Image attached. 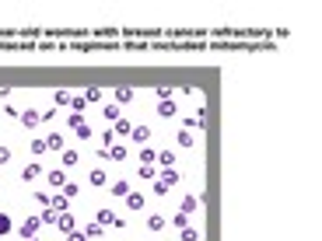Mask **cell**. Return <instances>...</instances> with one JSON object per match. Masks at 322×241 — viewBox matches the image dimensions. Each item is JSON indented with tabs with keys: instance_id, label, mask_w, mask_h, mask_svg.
<instances>
[{
	"instance_id": "obj_14",
	"label": "cell",
	"mask_w": 322,
	"mask_h": 241,
	"mask_svg": "<svg viewBox=\"0 0 322 241\" xmlns=\"http://www.w3.org/2000/svg\"><path fill=\"white\" fill-rule=\"evenodd\" d=\"M39 175H42V168H39L35 161H32V165H25V168H21V182H35Z\"/></svg>"
},
{
	"instance_id": "obj_17",
	"label": "cell",
	"mask_w": 322,
	"mask_h": 241,
	"mask_svg": "<svg viewBox=\"0 0 322 241\" xmlns=\"http://www.w3.org/2000/svg\"><path fill=\"white\" fill-rule=\"evenodd\" d=\"M154 161H158V150H154L151 143H144V147H140V165H154Z\"/></svg>"
},
{
	"instance_id": "obj_19",
	"label": "cell",
	"mask_w": 322,
	"mask_h": 241,
	"mask_svg": "<svg viewBox=\"0 0 322 241\" xmlns=\"http://www.w3.org/2000/svg\"><path fill=\"white\" fill-rule=\"evenodd\" d=\"M60 161H63V168H74V165H77V161H80V154H77V150H70V147H67V150H63V154H60Z\"/></svg>"
},
{
	"instance_id": "obj_3",
	"label": "cell",
	"mask_w": 322,
	"mask_h": 241,
	"mask_svg": "<svg viewBox=\"0 0 322 241\" xmlns=\"http://www.w3.org/2000/svg\"><path fill=\"white\" fill-rule=\"evenodd\" d=\"M88 185L91 189H109V175L102 168H95V172H88Z\"/></svg>"
},
{
	"instance_id": "obj_22",
	"label": "cell",
	"mask_w": 322,
	"mask_h": 241,
	"mask_svg": "<svg viewBox=\"0 0 322 241\" xmlns=\"http://www.w3.org/2000/svg\"><path fill=\"white\" fill-rule=\"evenodd\" d=\"M130 130H133V123H126V119L112 123V133H116V137H130Z\"/></svg>"
},
{
	"instance_id": "obj_15",
	"label": "cell",
	"mask_w": 322,
	"mask_h": 241,
	"mask_svg": "<svg viewBox=\"0 0 322 241\" xmlns=\"http://www.w3.org/2000/svg\"><path fill=\"white\" fill-rule=\"evenodd\" d=\"M95 224H102V227H116V213H112V210H98V213H95Z\"/></svg>"
},
{
	"instance_id": "obj_18",
	"label": "cell",
	"mask_w": 322,
	"mask_h": 241,
	"mask_svg": "<svg viewBox=\"0 0 322 241\" xmlns=\"http://www.w3.org/2000/svg\"><path fill=\"white\" fill-rule=\"evenodd\" d=\"M175 143H179V147H196V133H189V130H179Z\"/></svg>"
},
{
	"instance_id": "obj_12",
	"label": "cell",
	"mask_w": 322,
	"mask_h": 241,
	"mask_svg": "<svg viewBox=\"0 0 322 241\" xmlns=\"http://www.w3.org/2000/svg\"><path fill=\"white\" fill-rule=\"evenodd\" d=\"M144 203H147V199H144V192H137V189L126 196V210H144Z\"/></svg>"
},
{
	"instance_id": "obj_7",
	"label": "cell",
	"mask_w": 322,
	"mask_h": 241,
	"mask_svg": "<svg viewBox=\"0 0 322 241\" xmlns=\"http://www.w3.org/2000/svg\"><path fill=\"white\" fill-rule=\"evenodd\" d=\"M56 227H60L63 234H70V231H77V217H74V213H60V217H56Z\"/></svg>"
},
{
	"instance_id": "obj_38",
	"label": "cell",
	"mask_w": 322,
	"mask_h": 241,
	"mask_svg": "<svg viewBox=\"0 0 322 241\" xmlns=\"http://www.w3.org/2000/svg\"><path fill=\"white\" fill-rule=\"evenodd\" d=\"M11 165V147H0V168Z\"/></svg>"
},
{
	"instance_id": "obj_20",
	"label": "cell",
	"mask_w": 322,
	"mask_h": 241,
	"mask_svg": "<svg viewBox=\"0 0 322 241\" xmlns=\"http://www.w3.org/2000/svg\"><path fill=\"white\" fill-rule=\"evenodd\" d=\"M165 224H168V220L161 217V213H151V217H147V231H165Z\"/></svg>"
},
{
	"instance_id": "obj_4",
	"label": "cell",
	"mask_w": 322,
	"mask_h": 241,
	"mask_svg": "<svg viewBox=\"0 0 322 241\" xmlns=\"http://www.w3.org/2000/svg\"><path fill=\"white\" fill-rule=\"evenodd\" d=\"M158 115H161V119H175V115H179V105H175L172 98H165V102H158Z\"/></svg>"
},
{
	"instance_id": "obj_1",
	"label": "cell",
	"mask_w": 322,
	"mask_h": 241,
	"mask_svg": "<svg viewBox=\"0 0 322 241\" xmlns=\"http://www.w3.org/2000/svg\"><path fill=\"white\" fill-rule=\"evenodd\" d=\"M39 227H42V220H39V217H25V224H21V227H14V231H18V238H35V234H39Z\"/></svg>"
},
{
	"instance_id": "obj_5",
	"label": "cell",
	"mask_w": 322,
	"mask_h": 241,
	"mask_svg": "<svg viewBox=\"0 0 322 241\" xmlns=\"http://www.w3.org/2000/svg\"><path fill=\"white\" fill-rule=\"evenodd\" d=\"M130 140L144 147V143L151 140V126H144V123H140V126H133V130H130Z\"/></svg>"
},
{
	"instance_id": "obj_8",
	"label": "cell",
	"mask_w": 322,
	"mask_h": 241,
	"mask_svg": "<svg viewBox=\"0 0 322 241\" xmlns=\"http://www.w3.org/2000/svg\"><path fill=\"white\" fill-rule=\"evenodd\" d=\"M109 189H112V196H123V199L133 192V185H130L126 178H116V182H109Z\"/></svg>"
},
{
	"instance_id": "obj_39",
	"label": "cell",
	"mask_w": 322,
	"mask_h": 241,
	"mask_svg": "<svg viewBox=\"0 0 322 241\" xmlns=\"http://www.w3.org/2000/svg\"><path fill=\"white\" fill-rule=\"evenodd\" d=\"M35 203L46 210V207H49V192H35Z\"/></svg>"
},
{
	"instance_id": "obj_33",
	"label": "cell",
	"mask_w": 322,
	"mask_h": 241,
	"mask_svg": "<svg viewBox=\"0 0 322 241\" xmlns=\"http://www.w3.org/2000/svg\"><path fill=\"white\" fill-rule=\"evenodd\" d=\"M70 98H74V95H70V91H63V88H60V91H53V102H56V105H70Z\"/></svg>"
},
{
	"instance_id": "obj_21",
	"label": "cell",
	"mask_w": 322,
	"mask_h": 241,
	"mask_svg": "<svg viewBox=\"0 0 322 241\" xmlns=\"http://www.w3.org/2000/svg\"><path fill=\"white\" fill-rule=\"evenodd\" d=\"M67 126H70V130L77 133L80 126H88V119H84V115H77V112H70V115H67Z\"/></svg>"
},
{
	"instance_id": "obj_43",
	"label": "cell",
	"mask_w": 322,
	"mask_h": 241,
	"mask_svg": "<svg viewBox=\"0 0 322 241\" xmlns=\"http://www.w3.org/2000/svg\"><path fill=\"white\" fill-rule=\"evenodd\" d=\"M102 140H105V147H112V143H116V133H112V130H105V133H102Z\"/></svg>"
},
{
	"instance_id": "obj_34",
	"label": "cell",
	"mask_w": 322,
	"mask_h": 241,
	"mask_svg": "<svg viewBox=\"0 0 322 241\" xmlns=\"http://www.w3.org/2000/svg\"><path fill=\"white\" fill-rule=\"evenodd\" d=\"M137 175H140V178H151V182H154V178H158V168H154V165H140V172H137Z\"/></svg>"
},
{
	"instance_id": "obj_25",
	"label": "cell",
	"mask_w": 322,
	"mask_h": 241,
	"mask_svg": "<svg viewBox=\"0 0 322 241\" xmlns=\"http://www.w3.org/2000/svg\"><path fill=\"white\" fill-rule=\"evenodd\" d=\"M102 115L109 119V123H119V119H123V115H119V105H116V102H112V105H105V108H102Z\"/></svg>"
},
{
	"instance_id": "obj_35",
	"label": "cell",
	"mask_w": 322,
	"mask_h": 241,
	"mask_svg": "<svg viewBox=\"0 0 322 241\" xmlns=\"http://www.w3.org/2000/svg\"><path fill=\"white\" fill-rule=\"evenodd\" d=\"M182 241H200V231L189 224V227H182Z\"/></svg>"
},
{
	"instance_id": "obj_27",
	"label": "cell",
	"mask_w": 322,
	"mask_h": 241,
	"mask_svg": "<svg viewBox=\"0 0 322 241\" xmlns=\"http://www.w3.org/2000/svg\"><path fill=\"white\" fill-rule=\"evenodd\" d=\"M102 234H105L102 224H88V227H84V238H88V241H95V238H102Z\"/></svg>"
},
{
	"instance_id": "obj_44",
	"label": "cell",
	"mask_w": 322,
	"mask_h": 241,
	"mask_svg": "<svg viewBox=\"0 0 322 241\" xmlns=\"http://www.w3.org/2000/svg\"><path fill=\"white\" fill-rule=\"evenodd\" d=\"M21 241H39V238H21Z\"/></svg>"
},
{
	"instance_id": "obj_6",
	"label": "cell",
	"mask_w": 322,
	"mask_h": 241,
	"mask_svg": "<svg viewBox=\"0 0 322 241\" xmlns=\"http://www.w3.org/2000/svg\"><path fill=\"white\" fill-rule=\"evenodd\" d=\"M46 182H49L53 189H63V185H67V172H63V168H53V172H46Z\"/></svg>"
},
{
	"instance_id": "obj_42",
	"label": "cell",
	"mask_w": 322,
	"mask_h": 241,
	"mask_svg": "<svg viewBox=\"0 0 322 241\" xmlns=\"http://www.w3.org/2000/svg\"><path fill=\"white\" fill-rule=\"evenodd\" d=\"M67 241H88V238H84V231H70V234H67Z\"/></svg>"
},
{
	"instance_id": "obj_29",
	"label": "cell",
	"mask_w": 322,
	"mask_h": 241,
	"mask_svg": "<svg viewBox=\"0 0 322 241\" xmlns=\"http://www.w3.org/2000/svg\"><path fill=\"white\" fill-rule=\"evenodd\" d=\"M102 95H105L102 88H84V102H88V105H91V102H102Z\"/></svg>"
},
{
	"instance_id": "obj_24",
	"label": "cell",
	"mask_w": 322,
	"mask_h": 241,
	"mask_svg": "<svg viewBox=\"0 0 322 241\" xmlns=\"http://www.w3.org/2000/svg\"><path fill=\"white\" fill-rule=\"evenodd\" d=\"M196 207H200V196H186L179 210H182V213H196Z\"/></svg>"
},
{
	"instance_id": "obj_26",
	"label": "cell",
	"mask_w": 322,
	"mask_h": 241,
	"mask_svg": "<svg viewBox=\"0 0 322 241\" xmlns=\"http://www.w3.org/2000/svg\"><path fill=\"white\" fill-rule=\"evenodd\" d=\"M60 192H63V196H67V199H77V196H80V185H77V182H70V178H67V185H63V189H60Z\"/></svg>"
},
{
	"instance_id": "obj_36",
	"label": "cell",
	"mask_w": 322,
	"mask_h": 241,
	"mask_svg": "<svg viewBox=\"0 0 322 241\" xmlns=\"http://www.w3.org/2000/svg\"><path fill=\"white\" fill-rule=\"evenodd\" d=\"M32 154L42 157V154H46V140H32Z\"/></svg>"
},
{
	"instance_id": "obj_9",
	"label": "cell",
	"mask_w": 322,
	"mask_h": 241,
	"mask_svg": "<svg viewBox=\"0 0 322 241\" xmlns=\"http://www.w3.org/2000/svg\"><path fill=\"white\" fill-rule=\"evenodd\" d=\"M49 207H53L56 213H67V207H70V199H67L63 192H53V196H49Z\"/></svg>"
},
{
	"instance_id": "obj_28",
	"label": "cell",
	"mask_w": 322,
	"mask_h": 241,
	"mask_svg": "<svg viewBox=\"0 0 322 241\" xmlns=\"http://www.w3.org/2000/svg\"><path fill=\"white\" fill-rule=\"evenodd\" d=\"M56 217H60V213H56L53 207H46L42 213H39V220H42V227H46V224H56Z\"/></svg>"
},
{
	"instance_id": "obj_40",
	"label": "cell",
	"mask_w": 322,
	"mask_h": 241,
	"mask_svg": "<svg viewBox=\"0 0 322 241\" xmlns=\"http://www.w3.org/2000/svg\"><path fill=\"white\" fill-rule=\"evenodd\" d=\"M154 196H168V185H165V182H158V178H154Z\"/></svg>"
},
{
	"instance_id": "obj_13",
	"label": "cell",
	"mask_w": 322,
	"mask_h": 241,
	"mask_svg": "<svg viewBox=\"0 0 322 241\" xmlns=\"http://www.w3.org/2000/svg\"><path fill=\"white\" fill-rule=\"evenodd\" d=\"M112 98H116V105H126V102H133L137 95H133V88H116Z\"/></svg>"
},
{
	"instance_id": "obj_32",
	"label": "cell",
	"mask_w": 322,
	"mask_h": 241,
	"mask_svg": "<svg viewBox=\"0 0 322 241\" xmlns=\"http://www.w3.org/2000/svg\"><path fill=\"white\" fill-rule=\"evenodd\" d=\"M70 108H74L77 115H80V112H84V108H88V102H84V95H74V98H70Z\"/></svg>"
},
{
	"instance_id": "obj_23",
	"label": "cell",
	"mask_w": 322,
	"mask_h": 241,
	"mask_svg": "<svg viewBox=\"0 0 322 241\" xmlns=\"http://www.w3.org/2000/svg\"><path fill=\"white\" fill-rule=\"evenodd\" d=\"M109 161H126V147L123 143H112L109 147Z\"/></svg>"
},
{
	"instance_id": "obj_37",
	"label": "cell",
	"mask_w": 322,
	"mask_h": 241,
	"mask_svg": "<svg viewBox=\"0 0 322 241\" xmlns=\"http://www.w3.org/2000/svg\"><path fill=\"white\" fill-rule=\"evenodd\" d=\"M154 95H158V102H165V98H175V91H172V88H158Z\"/></svg>"
},
{
	"instance_id": "obj_41",
	"label": "cell",
	"mask_w": 322,
	"mask_h": 241,
	"mask_svg": "<svg viewBox=\"0 0 322 241\" xmlns=\"http://www.w3.org/2000/svg\"><path fill=\"white\" fill-rule=\"evenodd\" d=\"M77 140H91V126H80V130H77Z\"/></svg>"
},
{
	"instance_id": "obj_10",
	"label": "cell",
	"mask_w": 322,
	"mask_h": 241,
	"mask_svg": "<svg viewBox=\"0 0 322 241\" xmlns=\"http://www.w3.org/2000/svg\"><path fill=\"white\" fill-rule=\"evenodd\" d=\"M158 182H165V185L172 189V185H179V172H175V168H161V172H158Z\"/></svg>"
},
{
	"instance_id": "obj_31",
	"label": "cell",
	"mask_w": 322,
	"mask_h": 241,
	"mask_svg": "<svg viewBox=\"0 0 322 241\" xmlns=\"http://www.w3.org/2000/svg\"><path fill=\"white\" fill-rule=\"evenodd\" d=\"M14 231V220L7 217V213H0V238H4V234H11Z\"/></svg>"
},
{
	"instance_id": "obj_11",
	"label": "cell",
	"mask_w": 322,
	"mask_h": 241,
	"mask_svg": "<svg viewBox=\"0 0 322 241\" xmlns=\"http://www.w3.org/2000/svg\"><path fill=\"white\" fill-rule=\"evenodd\" d=\"M46 150H60V154H63V150H67L63 133H49V137H46Z\"/></svg>"
},
{
	"instance_id": "obj_30",
	"label": "cell",
	"mask_w": 322,
	"mask_h": 241,
	"mask_svg": "<svg viewBox=\"0 0 322 241\" xmlns=\"http://www.w3.org/2000/svg\"><path fill=\"white\" fill-rule=\"evenodd\" d=\"M172 227H179V231H182V227H189V213H182V210H179V213H172Z\"/></svg>"
},
{
	"instance_id": "obj_2",
	"label": "cell",
	"mask_w": 322,
	"mask_h": 241,
	"mask_svg": "<svg viewBox=\"0 0 322 241\" xmlns=\"http://www.w3.org/2000/svg\"><path fill=\"white\" fill-rule=\"evenodd\" d=\"M18 119H21V126H25V130H35L39 123H42V115H39L35 108H25V112H21Z\"/></svg>"
},
{
	"instance_id": "obj_16",
	"label": "cell",
	"mask_w": 322,
	"mask_h": 241,
	"mask_svg": "<svg viewBox=\"0 0 322 241\" xmlns=\"http://www.w3.org/2000/svg\"><path fill=\"white\" fill-rule=\"evenodd\" d=\"M154 165H161V168H175V154L172 150H158V161Z\"/></svg>"
}]
</instances>
